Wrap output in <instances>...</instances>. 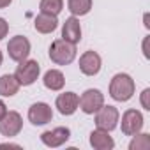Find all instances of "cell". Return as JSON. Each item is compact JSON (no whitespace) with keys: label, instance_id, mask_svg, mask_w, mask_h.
<instances>
[{"label":"cell","instance_id":"obj_1","mask_svg":"<svg viewBox=\"0 0 150 150\" xmlns=\"http://www.w3.org/2000/svg\"><path fill=\"white\" fill-rule=\"evenodd\" d=\"M136 92V83L127 72H118L110 81V97L118 103H127Z\"/></svg>","mask_w":150,"mask_h":150},{"label":"cell","instance_id":"obj_2","mask_svg":"<svg viewBox=\"0 0 150 150\" xmlns=\"http://www.w3.org/2000/svg\"><path fill=\"white\" fill-rule=\"evenodd\" d=\"M50 60L57 65H69L76 58V44H71L64 39H55L50 44Z\"/></svg>","mask_w":150,"mask_h":150},{"label":"cell","instance_id":"obj_3","mask_svg":"<svg viewBox=\"0 0 150 150\" xmlns=\"http://www.w3.org/2000/svg\"><path fill=\"white\" fill-rule=\"evenodd\" d=\"M39 74H41V65L37 60H23L20 62V65L16 67L14 71V76L18 80V83L21 87H30L37 81L39 78Z\"/></svg>","mask_w":150,"mask_h":150},{"label":"cell","instance_id":"obj_4","mask_svg":"<svg viewBox=\"0 0 150 150\" xmlns=\"http://www.w3.org/2000/svg\"><path fill=\"white\" fill-rule=\"evenodd\" d=\"M96 115V125L97 129H104L108 132H111L113 129H117L118 120H120V113L115 106L111 104H103V108L99 111L94 113Z\"/></svg>","mask_w":150,"mask_h":150},{"label":"cell","instance_id":"obj_5","mask_svg":"<svg viewBox=\"0 0 150 150\" xmlns=\"http://www.w3.org/2000/svg\"><path fill=\"white\" fill-rule=\"evenodd\" d=\"M104 104V94L99 88H88L81 94L80 97V110L85 115H94L96 111H99Z\"/></svg>","mask_w":150,"mask_h":150},{"label":"cell","instance_id":"obj_6","mask_svg":"<svg viewBox=\"0 0 150 150\" xmlns=\"http://www.w3.org/2000/svg\"><path fill=\"white\" fill-rule=\"evenodd\" d=\"M32 51V44L30 41L25 37V35H14L9 39L7 42V53H9V58L14 60V62H23L28 58Z\"/></svg>","mask_w":150,"mask_h":150},{"label":"cell","instance_id":"obj_7","mask_svg":"<svg viewBox=\"0 0 150 150\" xmlns=\"http://www.w3.org/2000/svg\"><path fill=\"white\" fill-rule=\"evenodd\" d=\"M120 122V120H118ZM145 125V118H143V113L139 110H127L124 111L122 115V122H120V127H122V132L125 136H134L136 132H139Z\"/></svg>","mask_w":150,"mask_h":150},{"label":"cell","instance_id":"obj_8","mask_svg":"<svg viewBox=\"0 0 150 150\" xmlns=\"http://www.w3.org/2000/svg\"><path fill=\"white\" fill-rule=\"evenodd\" d=\"M23 129V118L18 111H7L6 117L0 120V134L6 138H14Z\"/></svg>","mask_w":150,"mask_h":150},{"label":"cell","instance_id":"obj_9","mask_svg":"<svg viewBox=\"0 0 150 150\" xmlns=\"http://www.w3.org/2000/svg\"><path fill=\"white\" fill-rule=\"evenodd\" d=\"M78 65H80V71L85 74V76H96V74H99V71H101L103 58H101V55L97 51L88 50L80 57Z\"/></svg>","mask_w":150,"mask_h":150},{"label":"cell","instance_id":"obj_10","mask_svg":"<svg viewBox=\"0 0 150 150\" xmlns=\"http://www.w3.org/2000/svg\"><path fill=\"white\" fill-rule=\"evenodd\" d=\"M53 118V110L48 103H34L28 108V120L34 125H46Z\"/></svg>","mask_w":150,"mask_h":150},{"label":"cell","instance_id":"obj_11","mask_svg":"<svg viewBox=\"0 0 150 150\" xmlns=\"http://www.w3.org/2000/svg\"><path fill=\"white\" fill-rule=\"evenodd\" d=\"M78 106H80V96L74 92H64L55 101V108L58 110V113L65 117L74 115L78 111Z\"/></svg>","mask_w":150,"mask_h":150},{"label":"cell","instance_id":"obj_12","mask_svg":"<svg viewBox=\"0 0 150 150\" xmlns=\"http://www.w3.org/2000/svg\"><path fill=\"white\" fill-rule=\"evenodd\" d=\"M71 138V129L69 127H55L51 131H44L41 134V141L50 146V148H57L62 146L64 143H67V139Z\"/></svg>","mask_w":150,"mask_h":150},{"label":"cell","instance_id":"obj_13","mask_svg":"<svg viewBox=\"0 0 150 150\" xmlns=\"http://www.w3.org/2000/svg\"><path fill=\"white\" fill-rule=\"evenodd\" d=\"M62 39L71 42V44H78L81 41V25L76 16H71L64 21L62 25Z\"/></svg>","mask_w":150,"mask_h":150},{"label":"cell","instance_id":"obj_14","mask_svg":"<svg viewBox=\"0 0 150 150\" xmlns=\"http://www.w3.org/2000/svg\"><path fill=\"white\" fill-rule=\"evenodd\" d=\"M90 146L94 150H111L115 148V139L104 129H96L90 132Z\"/></svg>","mask_w":150,"mask_h":150},{"label":"cell","instance_id":"obj_15","mask_svg":"<svg viewBox=\"0 0 150 150\" xmlns=\"http://www.w3.org/2000/svg\"><path fill=\"white\" fill-rule=\"evenodd\" d=\"M42 83L48 90L51 92H58L64 88L65 85V76H64V72L58 71V69H50L44 72V76H42Z\"/></svg>","mask_w":150,"mask_h":150},{"label":"cell","instance_id":"obj_16","mask_svg":"<svg viewBox=\"0 0 150 150\" xmlns=\"http://www.w3.org/2000/svg\"><path fill=\"white\" fill-rule=\"evenodd\" d=\"M58 27V18L57 16H50V14H39L35 16L34 20V28L39 32V34H51L55 32Z\"/></svg>","mask_w":150,"mask_h":150},{"label":"cell","instance_id":"obj_17","mask_svg":"<svg viewBox=\"0 0 150 150\" xmlns=\"http://www.w3.org/2000/svg\"><path fill=\"white\" fill-rule=\"evenodd\" d=\"M20 83L16 80L14 74H4V76H0V96L2 97H13L18 94L20 90Z\"/></svg>","mask_w":150,"mask_h":150},{"label":"cell","instance_id":"obj_18","mask_svg":"<svg viewBox=\"0 0 150 150\" xmlns=\"http://www.w3.org/2000/svg\"><path fill=\"white\" fill-rule=\"evenodd\" d=\"M67 9L72 16H85L92 9V0H67Z\"/></svg>","mask_w":150,"mask_h":150},{"label":"cell","instance_id":"obj_19","mask_svg":"<svg viewBox=\"0 0 150 150\" xmlns=\"http://www.w3.org/2000/svg\"><path fill=\"white\" fill-rule=\"evenodd\" d=\"M62 9H64V0H41L39 2V11L42 14L58 16Z\"/></svg>","mask_w":150,"mask_h":150},{"label":"cell","instance_id":"obj_20","mask_svg":"<svg viewBox=\"0 0 150 150\" xmlns=\"http://www.w3.org/2000/svg\"><path fill=\"white\" fill-rule=\"evenodd\" d=\"M150 148V134L148 132H136L129 143V150H148Z\"/></svg>","mask_w":150,"mask_h":150},{"label":"cell","instance_id":"obj_21","mask_svg":"<svg viewBox=\"0 0 150 150\" xmlns=\"http://www.w3.org/2000/svg\"><path fill=\"white\" fill-rule=\"evenodd\" d=\"M148 97H150V88H145L139 94V103H141V108L146 110V111H150V101H148Z\"/></svg>","mask_w":150,"mask_h":150},{"label":"cell","instance_id":"obj_22","mask_svg":"<svg viewBox=\"0 0 150 150\" xmlns=\"http://www.w3.org/2000/svg\"><path fill=\"white\" fill-rule=\"evenodd\" d=\"M7 34H9V23H7L4 18H0V41L6 39Z\"/></svg>","mask_w":150,"mask_h":150},{"label":"cell","instance_id":"obj_23","mask_svg":"<svg viewBox=\"0 0 150 150\" xmlns=\"http://www.w3.org/2000/svg\"><path fill=\"white\" fill-rule=\"evenodd\" d=\"M9 110H7V106H6V103L0 99V120H2L4 117H6V113H7Z\"/></svg>","mask_w":150,"mask_h":150},{"label":"cell","instance_id":"obj_24","mask_svg":"<svg viewBox=\"0 0 150 150\" xmlns=\"http://www.w3.org/2000/svg\"><path fill=\"white\" fill-rule=\"evenodd\" d=\"M148 39H150L148 35L143 39V55H145V58H148V57H150V55H148Z\"/></svg>","mask_w":150,"mask_h":150},{"label":"cell","instance_id":"obj_25","mask_svg":"<svg viewBox=\"0 0 150 150\" xmlns=\"http://www.w3.org/2000/svg\"><path fill=\"white\" fill-rule=\"evenodd\" d=\"M7 146H11V148H21V145H18V143H0V148H7Z\"/></svg>","mask_w":150,"mask_h":150},{"label":"cell","instance_id":"obj_26","mask_svg":"<svg viewBox=\"0 0 150 150\" xmlns=\"http://www.w3.org/2000/svg\"><path fill=\"white\" fill-rule=\"evenodd\" d=\"M13 4V0H0V9H6Z\"/></svg>","mask_w":150,"mask_h":150},{"label":"cell","instance_id":"obj_27","mask_svg":"<svg viewBox=\"0 0 150 150\" xmlns=\"http://www.w3.org/2000/svg\"><path fill=\"white\" fill-rule=\"evenodd\" d=\"M145 28H150V23H148V14H145Z\"/></svg>","mask_w":150,"mask_h":150},{"label":"cell","instance_id":"obj_28","mask_svg":"<svg viewBox=\"0 0 150 150\" xmlns=\"http://www.w3.org/2000/svg\"><path fill=\"white\" fill-rule=\"evenodd\" d=\"M2 62H4V55H2V51H0V65H2Z\"/></svg>","mask_w":150,"mask_h":150}]
</instances>
